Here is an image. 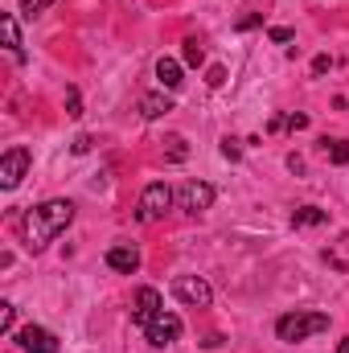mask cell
Listing matches in <instances>:
<instances>
[{
  "label": "cell",
  "mask_w": 349,
  "mask_h": 353,
  "mask_svg": "<svg viewBox=\"0 0 349 353\" xmlns=\"http://www.w3.org/2000/svg\"><path fill=\"white\" fill-rule=\"evenodd\" d=\"M161 308H165V304H161V292H157V288H140V292H136V300H132V321L144 329Z\"/></svg>",
  "instance_id": "obj_9"
},
{
  "label": "cell",
  "mask_w": 349,
  "mask_h": 353,
  "mask_svg": "<svg viewBox=\"0 0 349 353\" xmlns=\"http://www.w3.org/2000/svg\"><path fill=\"white\" fill-rule=\"evenodd\" d=\"M66 115H74V119L83 115V99H79V90H74V87L66 90Z\"/></svg>",
  "instance_id": "obj_19"
},
{
  "label": "cell",
  "mask_w": 349,
  "mask_h": 353,
  "mask_svg": "<svg viewBox=\"0 0 349 353\" xmlns=\"http://www.w3.org/2000/svg\"><path fill=\"white\" fill-rule=\"evenodd\" d=\"M107 267L132 275V271H140V251H136V247H111V251H107Z\"/></svg>",
  "instance_id": "obj_10"
},
{
  "label": "cell",
  "mask_w": 349,
  "mask_h": 353,
  "mask_svg": "<svg viewBox=\"0 0 349 353\" xmlns=\"http://www.w3.org/2000/svg\"><path fill=\"white\" fill-rule=\"evenodd\" d=\"M283 128L300 132V128H308V115H300V111H296V115H288V119H283Z\"/></svg>",
  "instance_id": "obj_22"
},
{
  "label": "cell",
  "mask_w": 349,
  "mask_h": 353,
  "mask_svg": "<svg viewBox=\"0 0 349 353\" xmlns=\"http://www.w3.org/2000/svg\"><path fill=\"white\" fill-rule=\"evenodd\" d=\"M0 29H4V46L12 50L17 62H25V50H21V33H17V21L12 17H0Z\"/></svg>",
  "instance_id": "obj_12"
},
{
  "label": "cell",
  "mask_w": 349,
  "mask_h": 353,
  "mask_svg": "<svg viewBox=\"0 0 349 353\" xmlns=\"http://www.w3.org/2000/svg\"><path fill=\"white\" fill-rule=\"evenodd\" d=\"M222 157H226V161H239V157H243V144L226 136V140H222Z\"/></svg>",
  "instance_id": "obj_20"
},
{
  "label": "cell",
  "mask_w": 349,
  "mask_h": 353,
  "mask_svg": "<svg viewBox=\"0 0 349 353\" xmlns=\"http://www.w3.org/2000/svg\"><path fill=\"white\" fill-rule=\"evenodd\" d=\"M17 345L25 353H58V337L50 329H41V325H25L17 333Z\"/></svg>",
  "instance_id": "obj_8"
},
{
  "label": "cell",
  "mask_w": 349,
  "mask_h": 353,
  "mask_svg": "<svg viewBox=\"0 0 349 353\" xmlns=\"http://www.w3.org/2000/svg\"><path fill=\"white\" fill-rule=\"evenodd\" d=\"M321 222H329V214H325L321 205H300V210L292 214V226H321Z\"/></svg>",
  "instance_id": "obj_13"
},
{
  "label": "cell",
  "mask_w": 349,
  "mask_h": 353,
  "mask_svg": "<svg viewBox=\"0 0 349 353\" xmlns=\"http://www.w3.org/2000/svg\"><path fill=\"white\" fill-rule=\"evenodd\" d=\"M185 62H189V66H201V62H206V50H201V41H197V37H189V41H185Z\"/></svg>",
  "instance_id": "obj_16"
},
{
  "label": "cell",
  "mask_w": 349,
  "mask_h": 353,
  "mask_svg": "<svg viewBox=\"0 0 349 353\" xmlns=\"http://www.w3.org/2000/svg\"><path fill=\"white\" fill-rule=\"evenodd\" d=\"M50 4H54V0H21V8H25L29 17H33V12H41V8H50Z\"/></svg>",
  "instance_id": "obj_23"
},
{
  "label": "cell",
  "mask_w": 349,
  "mask_h": 353,
  "mask_svg": "<svg viewBox=\"0 0 349 353\" xmlns=\"http://www.w3.org/2000/svg\"><path fill=\"white\" fill-rule=\"evenodd\" d=\"M177 201H181L185 214H201V210L214 205V185H206V181H189V185H181Z\"/></svg>",
  "instance_id": "obj_7"
},
{
  "label": "cell",
  "mask_w": 349,
  "mask_h": 353,
  "mask_svg": "<svg viewBox=\"0 0 349 353\" xmlns=\"http://www.w3.org/2000/svg\"><path fill=\"white\" fill-rule=\"evenodd\" d=\"M337 353H349V337H341V345H337Z\"/></svg>",
  "instance_id": "obj_28"
},
{
  "label": "cell",
  "mask_w": 349,
  "mask_h": 353,
  "mask_svg": "<svg viewBox=\"0 0 349 353\" xmlns=\"http://www.w3.org/2000/svg\"><path fill=\"white\" fill-rule=\"evenodd\" d=\"M25 173H29V148H8L0 157V189H17Z\"/></svg>",
  "instance_id": "obj_6"
},
{
  "label": "cell",
  "mask_w": 349,
  "mask_h": 353,
  "mask_svg": "<svg viewBox=\"0 0 349 353\" xmlns=\"http://www.w3.org/2000/svg\"><path fill=\"white\" fill-rule=\"evenodd\" d=\"M70 222H74V205L62 201V197L33 205V210L25 214V243H29V251H46Z\"/></svg>",
  "instance_id": "obj_1"
},
{
  "label": "cell",
  "mask_w": 349,
  "mask_h": 353,
  "mask_svg": "<svg viewBox=\"0 0 349 353\" xmlns=\"http://www.w3.org/2000/svg\"><path fill=\"white\" fill-rule=\"evenodd\" d=\"M165 157H169V161H185V157H189V148H185L181 136H169V140H165Z\"/></svg>",
  "instance_id": "obj_17"
},
{
  "label": "cell",
  "mask_w": 349,
  "mask_h": 353,
  "mask_svg": "<svg viewBox=\"0 0 349 353\" xmlns=\"http://www.w3.org/2000/svg\"><path fill=\"white\" fill-rule=\"evenodd\" d=\"M157 79H161V87L165 90L181 87V66H177L173 58H161V62H157Z\"/></svg>",
  "instance_id": "obj_14"
},
{
  "label": "cell",
  "mask_w": 349,
  "mask_h": 353,
  "mask_svg": "<svg viewBox=\"0 0 349 353\" xmlns=\"http://www.w3.org/2000/svg\"><path fill=\"white\" fill-rule=\"evenodd\" d=\"M169 205H173V189H169L165 181H152V185L140 193V210H136V218H140V222H157V218H165Z\"/></svg>",
  "instance_id": "obj_3"
},
{
  "label": "cell",
  "mask_w": 349,
  "mask_h": 353,
  "mask_svg": "<svg viewBox=\"0 0 349 353\" xmlns=\"http://www.w3.org/2000/svg\"><path fill=\"white\" fill-rule=\"evenodd\" d=\"M70 148H74V152H79V157H83V152H90V148H94V140H90V136H79V140H74V144H70Z\"/></svg>",
  "instance_id": "obj_24"
},
{
  "label": "cell",
  "mask_w": 349,
  "mask_h": 353,
  "mask_svg": "<svg viewBox=\"0 0 349 353\" xmlns=\"http://www.w3.org/2000/svg\"><path fill=\"white\" fill-rule=\"evenodd\" d=\"M144 337H148V345H157V350H165V345H173L177 337H181V316L177 312H157L148 325H144Z\"/></svg>",
  "instance_id": "obj_4"
},
{
  "label": "cell",
  "mask_w": 349,
  "mask_h": 353,
  "mask_svg": "<svg viewBox=\"0 0 349 353\" xmlns=\"http://www.w3.org/2000/svg\"><path fill=\"white\" fill-rule=\"evenodd\" d=\"M325 152L333 165H349V140H325Z\"/></svg>",
  "instance_id": "obj_15"
},
{
  "label": "cell",
  "mask_w": 349,
  "mask_h": 353,
  "mask_svg": "<svg viewBox=\"0 0 349 353\" xmlns=\"http://www.w3.org/2000/svg\"><path fill=\"white\" fill-rule=\"evenodd\" d=\"M173 296L181 300V304H189V308H206V304L214 300V292H210V283H206L201 275H177Z\"/></svg>",
  "instance_id": "obj_5"
},
{
  "label": "cell",
  "mask_w": 349,
  "mask_h": 353,
  "mask_svg": "<svg viewBox=\"0 0 349 353\" xmlns=\"http://www.w3.org/2000/svg\"><path fill=\"white\" fill-rule=\"evenodd\" d=\"M271 41H292V29H283V25H275V29H271Z\"/></svg>",
  "instance_id": "obj_26"
},
{
  "label": "cell",
  "mask_w": 349,
  "mask_h": 353,
  "mask_svg": "<svg viewBox=\"0 0 349 353\" xmlns=\"http://www.w3.org/2000/svg\"><path fill=\"white\" fill-rule=\"evenodd\" d=\"M263 17L259 12H247V17H243V21H239V29H255V25H259Z\"/></svg>",
  "instance_id": "obj_27"
},
{
  "label": "cell",
  "mask_w": 349,
  "mask_h": 353,
  "mask_svg": "<svg viewBox=\"0 0 349 353\" xmlns=\"http://www.w3.org/2000/svg\"><path fill=\"white\" fill-rule=\"evenodd\" d=\"M325 329H329V316H325V312H288V316L275 321V337L288 341V345H296V341H304V337H317V333H325Z\"/></svg>",
  "instance_id": "obj_2"
},
{
  "label": "cell",
  "mask_w": 349,
  "mask_h": 353,
  "mask_svg": "<svg viewBox=\"0 0 349 353\" xmlns=\"http://www.w3.org/2000/svg\"><path fill=\"white\" fill-rule=\"evenodd\" d=\"M12 321H17V308L4 300V304H0V333H12Z\"/></svg>",
  "instance_id": "obj_18"
},
{
  "label": "cell",
  "mask_w": 349,
  "mask_h": 353,
  "mask_svg": "<svg viewBox=\"0 0 349 353\" xmlns=\"http://www.w3.org/2000/svg\"><path fill=\"white\" fill-rule=\"evenodd\" d=\"M329 66H333V58H329V54H321V58H317V62H312V74H325V70H329Z\"/></svg>",
  "instance_id": "obj_25"
},
{
  "label": "cell",
  "mask_w": 349,
  "mask_h": 353,
  "mask_svg": "<svg viewBox=\"0 0 349 353\" xmlns=\"http://www.w3.org/2000/svg\"><path fill=\"white\" fill-rule=\"evenodd\" d=\"M169 111H173V99H169L165 90H152V94L140 99V115H144V119H161V115H169Z\"/></svg>",
  "instance_id": "obj_11"
},
{
  "label": "cell",
  "mask_w": 349,
  "mask_h": 353,
  "mask_svg": "<svg viewBox=\"0 0 349 353\" xmlns=\"http://www.w3.org/2000/svg\"><path fill=\"white\" fill-rule=\"evenodd\" d=\"M206 83H210V87H222V83H226V70H222V66H210Z\"/></svg>",
  "instance_id": "obj_21"
}]
</instances>
